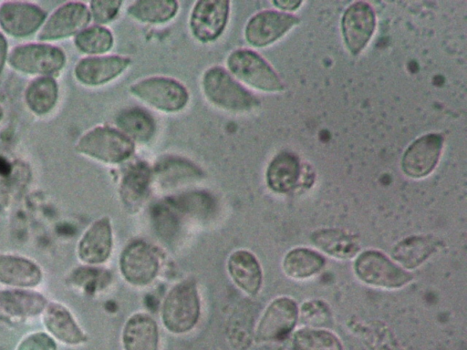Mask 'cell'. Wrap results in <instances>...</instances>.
I'll use <instances>...</instances> for the list:
<instances>
[{"mask_svg":"<svg viewBox=\"0 0 467 350\" xmlns=\"http://www.w3.org/2000/svg\"><path fill=\"white\" fill-rule=\"evenodd\" d=\"M202 88L211 104L229 112H250L259 105V100L220 66H213L204 71Z\"/></svg>","mask_w":467,"mask_h":350,"instance_id":"obj_1","label":"cell"},{"mask_svg":"<svg viewBox=\"0 0 467 350\" xmlns=\"http://www.w3.org/2000/svg\"><path fill=\"white\" fill-rule=\"evenodd\" d=\"M76 149L103 163L119 164L130 158L135 144L118 129L99 126L79 138Z\"/></svg>","mask_w":467,"mask_h":350,"instance_id":"obj_2","label":"cell"},{"mask_svg":"<svg viewBox=\"0 0 467 350\" xmlns=\"http://www.w3.org/2000/svg\"><path fill=\"white\" fill-rule=\"evenodd\" d=\"M201 304L196 285L183 281L168 293L162 305L161 319L164 326L173 334H184L197 324Z\"/></svg>","mask_w":467,"mask_h":350,"instance_id":"obj_3","label":"cell"},{"mask_svg":"<svg viewBox=\"0 0 467 350\" xmlns=\"http://www.w3.org/2000/svg\"><path fill=\"white\" fill-rule=\"evenodd\" d=\"M229 73L247 86L264 92H279L285 86L268 62L258 53L237 48L226 58Z\"/></svg>","mask_w":467,"mask_h":350,"instance_id":"obj_4","label":"cell"},{"mask_svg":"<svg viewBox=\"0 0 467 350\" xmlns=\"http://www.w3.org/2000/svg\"><path fill=\"white\" fill-rule=\"evenodd\" d=\"M130 92L150 107L165 113H177L185 108L190 95L180 81L161 76L140 79L130 87Z\"/></svg>","mask_w":467,"mask_h":350,"instance_id":"obj_5","label":"cell"},{"mask_svg":"<svg viewBox=\"0 0 467 350\" xmlns=\"http://www.w3.org/2000/svg\"><path fill=\"white\" fill-rule=\"evenodd\" d=\"M7 60L12 68L21 73L50 77L63 68L66 56L58 46L29 43L14 47Z\"/></svg>","mask_w":467,"mask_h":350,"instance_id":"obj_6","label":"cell"},{"mask_svg":"<svg viewBox=\"0 0 467 350\" xmlns=\"http://www.w3.org/2000/svg\"><path fill=\"white\" fill-rule=\"evenodd\" d=\"M230 5L229 1L223 0L197 1L189 17V28L192 36L202 43L217 40L227 26Z\"/></svg>","mask_w":467,"mask_h":350,"instance_id":"obj_7","label":"cell"},{"mask_svg":"<svg viewBox=\"0 0 467 350\" xmlns=\"http://www.w3.org/2000/svg\"><path fill=\"white\" fill-rule=\"evenodd\" d=\"M355 272L364 283L383 288H399L411 280V275L376 251L361 253L355 262Z\"/></svg>","mask_w":467,"mask_h":350,"instance_id":"obj_8","label":"cell"},{"mask_svg":"<svg viewBox=\"0 0 467 350\" xmlns=\"http://www.w3.org/2000/svg\"><path fill=\"white\" fill-rule=\"evenodd\" d=\"M159 264L157 252L143 241H134L128 244L119 258L123 277L135 286L151 283L158 273Z\"/></svg>","mask_w":467,"mask_h":350,"instance_id":"obj_9","label":"cell"},{"mask_svg":"<svg viewBox=\"0 0 467 350\" xmlns=\"http://www.w3.org/2000/svg\"><path fill=\"white\" fill-rule=\"evenodd\" d=\"M299 22L300 19L293 15L264 10L248 20L244 27V38L252 46L265 47L281 38Z\"/></svg>","mask_w":467,"mask_h":350,"instance_id":"obj_10","label":"cell"},{"mask_svg":"<svg viewBox=\"0 0 467 350\" xmlns=\"http://www.w3.org/2000/svg\"><path fill=\"white\" fill-rule=\"evenodd\" d=\"M91 20L89 8L82 2H67L45 21L38 34L41 41H55L78 34Z\"/></svg>","mask_w":467,"mask_h":350,"instance_id":"obj_11","label":"cell"},{"mask_svg":"<svg viewBox=\"0 0 467 350\" xmlns=\"http://www.w3.org/2000/svg\"><path fill=\"white\" fill-rule=\"evenodd\" d=\"M342 35L348 51L357 56L366 47L376 27V15L366 2L350 5L342 17Z\"/></svg>","mask_w":467,"mask_h":350,"instance_id":"obj_12","label":"cell"},{"mask_svg":"<svg viewBox=\"0 0 467 350\" xmlns=\"http://www.w3.org/2000/svg\"><path fill=\"white\" fill-rule=\"evenodd\" d=\"M46 18V11L32 3L7 1L0 5V27L15 37L34 34L42 27Z\"/></svg>","mask_w":467,"mask_h":350,"instance_id":"obj_13","label":"cell"},{"mask_svg":"<svg viewBox=\"0 0 467 350\" xmlns=\"http://www.w3.org/2000/svg\"><path fill=\"white\" fill-rule=\"evenodd\" d=\"M442 145L443 138L438 133L426 134L416 139L402 157L404 173L413 179L428 176L439 162Z\"/></svg>","mask_w":467,"mask_h":350,"instance_id":"obj_14","label":"cell"},{"mask_svg":"<svg viewBox=\"0 0 467 350\" xmlns=\"http://www.w3.org/2000/svg\"><path fill=\"white\" fill-rule=\"evenodd\" d=\"M130 63V57L119 55L88 57L77 63L74 75L79 83L98 87L119 77Z\"/></svg>","mask_w":467,"mask_h":350,"instance_id":"obj_15","label":"cell"},{"mask_svg":"<svg viewBox=\"0 0 467 350\" xmlns=\"http://www.w3.org/2000/svg\"><path fill=\"white\" fill-rule=\"evenodd\" d=\"M298 317L296 303L287 297L273 301L263 314L256 331L259 341L284 339L294 328Z\"/></svg>","mask_w":467,"mask_h":350,"instance_id":"obj_16","label":"cell"},{"mask_svg":"<svg viewBox=\"0 0 467 350\" xmlns=\"http://www.w3.org/2000/svg\"><path fill=\"white\" fill-rule=\"evenodd\" d=\"M112 244L111 224L108 217H103L94 221L83 234L78 254L86 263H102L109 257Z\"/></svg>","mask_w":467,"mask_h":350,"instance_id":"obj_17","label":"cell"},{"mask_svg":"<svg viewBox=\"0 0 467 350\" xmlns=\"http://www.w3.org/2000/svg\"><path fill=\"white\" fill-rule=\"evenodd\" d=\"M228 273L244 293L254 295L262 284V271L255 256L246 250H237L228 258Z\"/></svg>","mask_w":467,"mask_h":350,"instance_id":"obj_18","label":"cell"},{"mask_svg":"<svg viewBox=\"0 0 467 350\" xmlns=\"http://www.w3.org/2000/svg\"><path fill=\"white\" fill-rule=\"evenodd\" d=\"M153 171L144 161H137L128 167L120 184L119 195L123 203L137 208L147 198L152 182Z\"/></svg>","mask_w":467,"mask_h":350,"instance_id":"obj_19","label":"cell"},{"mask_svg":"<svg viewBox=\"0 0 467 350\" xmlns=\"http://www.w3.org/2000/svg\"><path fill=\"white\" fill-rule=\"evenodd\" d=\"M125 350H158L159 335L155 321L147 314H134L122 332Z\"/></svg>","mask_w":467,"mask_h":350,"instance_id":"obj_20","label":"cell"},{"mask_svg":"<svg viewBox=\"0 0 467 350\" xmlns=\"http://www.w3.org/2000/svg\"><path fill=\"white\" fill-rule=\"evenodd\" d=\"M117 129L133 142L147 143L154 137L157 125L152 115L139 107L120 110L115 118Z\"/></svg>","mask_w":467,"mask_h":350,"instance_id":"obj_21","label":"cell"},{"mask_svg":"<svg viewBox=\"0 0 467 350\" xmlns=\"http://www.w3.org/2000/svg\"><path fill=\"white\" fill-rule=\"evenodd\" d=\"M41 279V269L34 262L16 255H0V283L22 288L34 287Z\"/></svg>","mask_w":467,"mask_h":350,"instance_id":"obj_22","label":"cell"},{"mask_svg":"<svg viewBox=\"0 0 467 350\" xmlns=\"http://www.w3.org/2000/svg\"><path fill=\"white\" fill-rule=\"evenodd\" d=\"M46 298L34 292L5 290L0 292V314L5 317L24 318L42 313Z\"/></svg>","mask_w":467,"mask_h":350,"instance_id":"obj_23","label":"cell"},{"mask_svg":"<svg viewBox=\"0 0 467 350\" xmlns=\"http://www.w3.org/2000/svg\"><path fill=\"white\" fill-rule=\"evenodd\" d=\"M300 176L299 160L290 152H280L270 161L266 170V182L275 192L285 193L296 185Z\"/></svg>","mask_w":467,"mask_h":350,"instance_id":"obj_24","label":"cell"},{"mask_svg":"<svg viewBox=\"0 0 467 350\" xmlns=\"http://www.w3.org/2000/svg\"><path fill=\"white\" fill-rule=\"evenodd\" d=\"M44 312V323L55 337L70 345L85 341L84 334L65 306L51 303L46 306Z\"/></svg>","mask_w":467,"mask_h":350,"instance_id":"obj_25","label":"cell"},{"mask_svg":"<svg viewBox=\"0 0 467 350\" xmlns=\"http://www.w3.org/2000/svg\"><path fill=\"white\" fill-rule=\"evenodd\" d=\"M58 98V86L51 77H39L26 87L25 101L34 114L41 116L55 107Z\"/></svg>","mask_w":467,"mask_h":350,"instance_id":"obj_26","label":"cell"},{"mask_svg":"<svg viewBox=\"0 0 467 350\" xmlns=\"http://www.w3.org/2000/svg\"><path fill=\"white\" fill-rule=\"evenodd\" d=\"M311 240L326 253L340 259L351 258L359 250L358 240L339 230L326 229L315 232Z\"/></svg>","mask_w":467,"mask_h":350,"instance_id":"obj_27","label":"cell"},{"mask_svg":"<svg viewBox=\"0 0 467 350\" xmlns=\"http://www.w3.org/2000/svg\"><path fill=\"white\" fill-rule=\"evenodd\" d=\"M179 4L173 0H140L130 4L127 13L133 19L146 24L161 25L173 19Z\"/></svg>","mask_w":467,"mask_h":350,"instance_id":"obj_28","label":"cell"},{"mask_svg":"<svg viewBox=\"0 0 467 350\" xmlns=\"http://www.w3.org/2000/svg\"><path fill=\"white\" fill-rule=\"evenodd\" d=\"M437 248L431 236H413L400 242L392 251L393 258L404 267L412 269L421 264Z\"/></svg>","mask_w":467,"mask_h":350,"instance_id":"obj_29","label":"cell"},{"mask_svg":"<svg viewBox=\"0 0 467 350\" xmlns=\"http://www.w3.org/2000/svg\"><path fill=\"white\" fill-rule=\"evenodd\" d=\"M324 263V258L317 252L306 248H296L285 255L283 268L289 277L301 280L318 273Z\"/></svg>","mask_w":467,"mask_h":350,"instance_id":"obj_30","label":"cell"},{"mask_svg":"<svg viewBox=\"0 0 467 350\" xmlns=\"http://www.w3.org/2000/svg\"><path fill=\"white\" fill-rule=\"evenodd\" d=\"M153 175L158 176L162 183L172 184L184 179H196L202 170L192 161L177 157L163 156L154 168Z\"/></svg>","mask_w":467,"mask_h":350,"instance_id":"obj_31","label":"cell"},{"mask_svg":"<svg viewBox=\"0 0 467 350\" xmlns=\"http://www.w3.org/2000/svg\"><path fill=\"white\" fill-rule=\"evenodd\" d=\"M75 46L82 53L93 56H102L109 52L114 45L111 31L99 25L84 28L75 36Z\"/></svg>","mask_w":467,"mask_h":350,"instance_id":"obj_32","label":"cell"},{"mask_svg":"<svg viewBox=\"0 0 467 350\" xmlns=\"http://www.w3.org/2000/svg\"><path fill=\"white\" fill-rule=\"evenodd\" d=\"M295 350H343L340 341L328 331L306 328L294 336Z\"/></svg>","mask_w":467,"mask_h":350,"instance_id":"obj_33","label":"cell"},{"mask_svg":"<svg viewBox=\"0 0 467 350\" xmlns=\"http://www.w3.org/2000/svg\"><path fill=\"white\" fill-rule=\"evenodd\" d=\"M110 275L107 271L92 267L76 269L71 276V283L88 293L103 289L109 282Z\"/></svg>","mask_w":467,"mask_h":350,"instance_id":"obj_34","label":"cell"},{"mask_svg":"<svg viewBox=\"0 0 467 350\" xmlns=\"http://www.w3.org/2000/svg\"><path fill=\"white\" fill-rule=\"evenodd\" d=\"M122 1H92L89 3L91 19L99 26L114 20L119 13Z\"/></svg>","mask_w":467,"mask_h":350,"instance_id":"obj_35","label":"cell"},{"mask_svg":"<svg viewBox=\"0 0 467 350\" xmlns=\"http://www.w3.org/2000/svg\"><path fill=\"white\" fill-rule=\"evenodd\" d=\"M301 317L305 323L321 325L328 321L329 310L320 301L307 302L301 308Z\"/></svg>","mask_w":467,"mask_h":350,"instance_id":"obj_36","label":"cell"},{"mask_svg":"<svg viewBox=\"0 0 467 350\" xmlns=\"http://www.w3.org/2000/svg\"><path fill=\"white\" fill-rule=\"evenodd\" d=\"M53 339L44 333H36L26 337L17 350H56Z\"/></svg>","mask_w":467,"mask_h":350,"instance_id":"obj_37","label":"cell"},{"mask_svg":"<svg viewBox=\"0 0 467 350\" xmlns=\"http://www.w3.org/2000/svg\"><path fill=\"white\" fill-rule=\"evenodd\" d=\"M7 60V42L4 35L0 32V75Z\"/></svg>","mask_w":467,"mask_h":350,"instance_id":"obj_38","label":"cell"},{"mask_svg":"<svg viewBox=\"0 0 467 350\" xmlns=\"http://www.w3.org/2000/svg\"><path fill=\"white\" fill-rule=\"evenodd\" d=\"M272 4L276 6L277 8H280L282 10H288V11H292V10H296L297 9L302 2L301 1H297V2H295V1H274L272 2Z\"/></svg>","mask_w":467,"mask_h":350,"instance_id":"obj_39","label":"cell"},{"mask_svg":"<svg viewBox=\"0 0 467 350\" xmlns=\"http://www.w3.org/2000/svg\"><path fill=\"white\" fill-rule=\"evenodd\" d=\"M3 117H4V111H3L2 107L0 106V121L2 120Z\"/></svg>","mask_w":467,"mask_h":350,"instance_id":"obj_40","label":"cell"}]
</instances>
